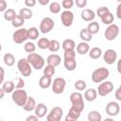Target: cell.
<instances>
[{"instance_id":"16","label":"cell","mask_w":121,"mask_h":121,"mask_svg":"<svg viewBox=\"0 0 121 121\" xmlns=\"http://www.w3.org/2000/svg\"><path fill=\"white\" fill-rule=\"evenodd\" d=\"M81 19L85 22H92L94 21L95 17V13L94 10L90 9H84L82 11H81Z\"/></svg>"},{"instance_id":"17","label":"cell","mask_w":121,"mask_h":121,"mask_svg":"<svg viewBox=\"0 0 121 121\" xmlns=\"http://www.w3.org/2000/svg\"><path fill=\"white\" fill-rule=\"evenodd\" d=\"M80 112H78V110H76L74 107H71L69 109V112L65 117V121H76L79 118L80 116Z\"/></svg>"},{"instance_id":"34","label":"cell","mask_w":121,"mask_h":121,"mask_svg":"<svg viewBox=\"0 0 121 121\" xmlns=\"http://www.w3.org/2000/svg\"><path fill=\"white\" fill-rule=\"evenodd\" d=\"M25 24V19L23 18V17H21L20 15H16L14 18H13V20L11 21V25H12V26H14V27H21V26H23V25Z\"/></svg>"},{"instance_id":"9","label":"cell","mask_w":121,"mask_h":121,"mask_svg":"<svg viewBox=\"0 0 121 121\" xmlns=\"http://www.w3.org/2000/svg\"><path fill=\"white\" fill-rule=\"evenodd\" d=\"M54 26H55V22L53 21V19L50 17H44L40 23L39 29L43 34H45L50 32L54 28Z\"/></svg>"},{"instance_id":"44","label":"cell","mask_w":121,"mask_h":121,"mask_svg":"<svg viewBox=\"0 0 121 121\" xmlns=\"http://www.w3.org/2000/svg\"><path fill=\"white\" fill-rule=\"evenodd\" d=\"M108 11H110L109 8H107V7H99L97 9V10H96V15H98V17H101L103 14H105Z\"/></svg>"},{"instance_id":"3","label":"cell","mask_w":121,"mask_h":121,"mask_svg":"<svg viewBox=\"0 0 121 121\" xmlns=\"http://www.w3.org/2000/svg\"><path fill=\"white\" fill-rule=\"evenodd\" d=\"M27 97V93L24 89H16L15 91L13 90L11 94L12 101L19 107H23L25 105Z\"/></svg>"},{"instance_id":"29","label":"cell","mask_w":121,"mask_h":121,"mask_svg":"<svg viewBox=\"0 0 121 121\" xmlns=\"http://www.w3.org/2000/svg\"><path fill=\"white\" fill-rule=\"evenodd\" d=\"M3 60H4V63L9 67L13 66L15 63V58L11 53H6L3 57Z\"/></svg>"},{"instance_id":"20","label":"cell","mask_w":121,"mask_h":121,"mask_svg":"<svg viewBox=\"0 0 121 121\" xmlns=\"http://www.w3.org/2000/svg\"><path fill=\"white\" fill-rule=\"evenodd\" d=\"M96 96H97V92L95 89L94 88H90V89H87L85 92H84V98L87 100V101H94L96 99Z\"/></svg>"},{"instance_id":"5","label":"cell","mask_w":121,"mask_h":121,"mask_svg":"<svg viewBox=\"0 0 121 121\" xmlns=\"http://www.w3.org/2000/svg\"><path fill=\"white\" fill-rule=\"evenodd\" d=\"M17 68L23 77H29L32 73V68L26 59H20L17 62Z\"/></svg>"},{"instance_id":"40","label":"cell","mask_w":121,"mask_h":121,"mask_svg":"<svg viewBox=\"0 0 121 121\" xmlns=\"http://www.w3.org/2000/svg\"><path fill=\"white\" fill-rule=\"evenodd\" d=\"M24 49L26 53H32V52H35L36 50V45L32 43V42H26L24 45Z\"/></svg>"},{"instance_id":"32","label":"cell","mask_w":121,"mask_h":121,"mask_svg":"<svg viewBox=\"0 0 121 121\" xmlns=\"http://www.w3.org/2000/svg\"><path fill=\"white\" fill-rule=\"evenodd\" d=\"M19 15L23 17L25 20H28L32 17V10L28 8H23L19 11Z\"/></svg>"},{"instance_id":"13","label":"cell","mask_w":121,"mask_h":121,"mask_svg":"<svg viewBox=\"0 0 121 121\" xmlns=\"http://www.w3.org/2000/svg\"><path fill=\"white\" fill-rule=\"evenodd\" d=\"M105 111H106V113L108 115H110V116H115L120 112V106H119V104L117 102L111 101V102H109L106 105Z\"/></svg>"},{"instance_id":"38","label":"cell","mask_w":121,"mask_h":121,"mask_svg":"<svg viewBox=\"0 0 121 121\" xmlns=\"http://www.w3.org/2000/svg\"><path fill=\"white\" fill-rule=\"evenodd\" d=\"M60 3H58V2H53V3H51L50 4V6H49V11L51 12V13H53V14H58V13H60Z\"/></svg>"},{"instance_id":"47","label":"cell","mask_w":121,"mask_h":121,"mask_svg":"<svg viewBox=\"0 0 121 121\" xmlns=\"http://www.w3.org/2000/svg\"><path fill=\"white\" fill-rule=\"evenodd\" d=\"M36 0H25V5L27 8H33L36 5Z\"/></svg>"},{"instance_id":"45","label":"cell","mask_w":121,"mask_h":121,"mask_svg":"<svg viewBox=\"0 0 121 121\" xmlns=\"http://www.w3.org/2000/svg\"><path fill=\"white\" fill-rule=\"evenodd\" d=\"M74 4H76V6L78 8L83 9V8H85L87 6V0H75Z\"/></svg>"},{"instance_id":"1","label":"cell","mask_w":121,"mask_h":121,"mask_svg":"<svg viewBox=\"0 0 121 121\" xmlns=\"http://www.w3.org/2000/svg\"><path fill=\"white\" fill-rule=\"evenodd\" d=\"M26 60L29 62V64L31 65V67L36 70H40V69L43 68V66H44V59L37 53H34V52L28 53Z\"/></svg>"},{"instance_id":"36","label":"cell","mask_w":121,"mask_h":121,"mask_svg":"<svg viewBox=\"0 0 121 121\" xmlns=\"http://www.w3.org/2000/svg\"><path fill=\"white\" fill-rule=\"evenodd\" d=\"M60 44L59 41H57V40H51L50 43H49L48 49H49L50 52L55 53V52H58V51H59V49H60Z\"/></svg>"},{"instance_id":"50","label":"cell","mask_w":121,"mask_h":121,"mask_svg":"<svg viewBox=\"0 0 121 121\" xmlns=\"http://www.w3.org/2000/svg\"><path fill=\"white\" fill-rule=\"evenodd\" d=\"M114 96H115V98H116L118 101L121 100V87H118V88H117V90L115 91Z\"/></svg>"},{"instance_id":"10","label":"cell","mask_w":121,"mask_h":121,"mask_svg":"<svg viewBox=\"0 0 121 121\" xmlns=\"http://www.w3.org/2000/svg\"><path fill=\"white\" fill-rule=\"evenodd\" d=\"M113 91V83L112 81H102L98 85L97 93L100 96H106Z\"/></svg>"},{"instance_id":"42","label":"cell","mask_w":121,"mask_h":121,"mask_svg":"<svg viewBox=\"0 0 121 121\" xmlns=\"http://www.w3.org/2000/svg\"><path fill=\"white\" fill-rule=\"evenodd\" d=\"M74 6V0H62L61 1V7L64 9H70Z\"/></svg>"},{"instance_id":"55","label":"cell","mask_w":121,"mask_h":121,"mask_svg":"<svg viewBox=\"0 0 121 121\" xmlns=\"http://www.w3.org/2000/svg\"><path fill=\"white\" fill-rule=\"evenodd\" d=\"M2 50V45H1V43H0V51Z\"/></svg>"},{"instance_id":"23","label":"cell","mask_w":121,"mask_h":121,"mask_svg":"<svg viewBox=\"0 0 121 121\" xmlns=\"http://www.w3.org/2000/svg\"><path fill=\"white\" fill-rule=\"evenodd\" d=\"M2 89L5 92V94H9L12 93L13 90L15 89V83L12 80H6L3 82L2 85Z\"/></svg>"},{"instance_id":"43","label":"cell","mask_w":121,"mask_h":121,"mask_svg":"<svg viewBox=\"0 0 121 121\" xmlns=\"http://www.w3.org/2000/svg\"><path fill=\"white\" fill-rule=\"evenodd\" d=\"M64 59H76V51L75 50H67L64 51Z\"/></svg>"},{"instance_id":"12","label":"cell","mask_w":121,"mask_h":121,"mask_svg":"<svg viewBox=\"0 0 121 121\" xmlns=\"http://www.w3.org/2000/svg\"><path fill=\"white\" fill-rule=\"evenodd\" d=\"M63 111L60 107H54L50 112L46 115V120L47 121H60L62 117Z\"/></svg>"},{"instance_id":"28","label":"cell","mask_w":121,"mask_h":121,"mask_svg":"<svg viewBox=\"0 0 121 121\" xmlns=\"http://www.w3.org/2000/svg\"><path fill=\"white\" fill-rule=\"evenodd\" d=\"M99 28H100V26H99L98 23L95 22V21H92L91 23H89L88 26H87V27H86V29H87L92 35L96 34V33L99 31Z\"/></svg>"},{"instance_id":"25","label":"cell","mask_w":121,"mask_h":121,"mask_svg":"<svg viewBox=\"0 0 121 121\" xmlns=\"http://www.w3.org/2000/svg\"><path fill=\"white\" fill-rule=\"evenodd\" d=\"M61 46H62V49L64 51H67V50H75L76 43H75L74 40H72V39H65L62 42Z\"/></svg>"},{"instance_id":"41","label":"cell","mask_w":121,"mask_h":121,"mask_svg":"<svg viewBox=\"0 0 121 121\" xmlns=\"http://www.w3.org/2000/svg\"><path fill=\"white\" fill-rule=\"evenodd\" d=\"M75 89L78 91H84L86 89V82L82 79H78L75 82Z\"/></svg>"},{"instance_id":"11","label":"cell","mask_w":121,"mask_h":121,"mask_svg":"<svg viewBox=\"0 0 121 121\" xmlns=\"http://www.w3.org/2000/svg\"><path fill=\"white\" fill-rule=\"evenodd\" d=\"M60 21L64 26L66 27L71 26L74 21V13L69 9H65L60 13Z\"/></svg>"},{"instance_id":"8","label":"cell","mask_w":121,"mask_h":121,"mask_svg":"<svg viewBox=\"0 0 121 121\" xmlns=\"http://www.w3.org/2000/svg\"><path fill=\"white\" fill-rule=\"evenodd\" d=\"M52 85V91L56 95L62 94L64 92L65 86H66V81L63 78H56L53 82L51 83Z\"/></svg>"},{"instance_id":"37","label":"cell","mask_w":121,"mask_h":121,"mask_svg":"<svg viewBox=\"0 0 121 121\" xmlns=\"http://www.w3.org/2000/svg\"><path fill=\"white\" fill-rule=\"evenodd\" d=\"M49 43H50V40H48L47 38H41L39 41H38V47L40 49H48V46H49Z\"/></svg>"},{"instance_id":"7","label":"cell","mask_w":121,"mask_h":121,"mask_svg":"<svg viewBox=\"0 0 121 121\" xmlns=\"http://www.w3.org/2000/svg\"><path fill=\"white\" fill-rule=\"evenodd\" d=\"M105 38L108 41H113L117 38V36L119 35V26L115 24H111L108 26V27L105 30Z\"/></svg>"},{"instance_id":"51","label":"cell","mask_w":121,"mask_h":121,"mask_svg":"<svg viewBox=\"0 0 121 121\" xmlns=\"http://www.w3.org/2000/svg\"><path fill=\"white\" fill-rule=\"evenodd\" d=\"M38 119H39V117L37 116V115H29V116H27L26 117V121H38Z\"/></svg>"},{"instance_id":"53","label":"cell","mask_w":121,"mask_h":121,"mask_svg":"<svg viewBox=\"0 0 121 121\" xmlns=\"http://www.w3.org/2000/svg\"><path fill=\"white\" fill-rule=\"evenodd\" d=\"M36 1H38V3L42 6H45L49 3V0H36Z\"/></svg>"},{"instance_id":"48","label":"cell","mask_w":121,"mask_h":121,"mask_svg":"<svg viewBox=\"0 0 121 121\" xmlns=\"http://www.w3.org/2000/svg\"><path fill=\"white\" fill-rule=\"evenodd\" d=\"M8 4L6 2V0H0V12H3L7 9Z\"/></svg>"},{"instance_id":"27","label":"cell","mask_w":121,"mask_h":121,"mask_svg":"<svg viewBox=\"0 0 121 121\" xmlns=\"http://www.w3.org/2000/svg\"><path fill=\"white\" fill-rule=\"evenodd\" d=\"M100 19H101V22L104 24V25H111V24H112L113 23V19H114V17H113V14L111 12V11H108V12H106L105 14H103L101 17H100Z\"/></svg>"},{"instance_id":"6","label":"cell","mask_w":121,"mask_h":121,"mask_svg":"<svg viewBox=\"0 0 121 121\" xmlns=\"http://www.w3.org/2000/svg\"><path fill=\"white\" fill-rule=\"evenodd\" d=\"M28 39V35H27V29L26 28H22L19 27V29L15 30L12 34V40L15 43H25L26 40Z\"/></svg>"},{"instance_id":"2","label":"cell","mask_w":121,"mask_h":121,"mask_svg":"<svg viewBox=\"0 0 121 121\" xmlns=\"http://www.w3.org/2000/svg\"><path fill=\"white\" fill-rule=\"evenodd\" d=\"M110 76V71L108 68L106 67H99L96 68L95 70L93 71L92 73V80L95 83H100L102 81H104L107 78H109Z\"/></svg>"},{"instance_id":"35","label":"cell","mask_w":121,"mask_h":121,"mask_svg":"<svg viewBox=\"0 0 121 121\" xmlns=\"http://www.w3.org/2000/svg\"><path fill=\"white\" fill-rule=\"evenodd\" d=\"M27 35H28V39H30L32 41L38 39V37H39V30H38V28L34 27V26L28 28L27 29Z\"/></svg>"},{"instance_id":"22","label":"cell","mask_w":121,"mask_h":121,"mask_svg":"<svg viewBox=\"0 0 121 121\" xmlns=\"http://www.w3.org/2000/svg\"><path fill=\"white\" fill-rule=\"evenodd\" d=\"M63 64H64V67L67 71H74L77 68L76 59H64Z\"/></svg>"},{"instance_id":"26","label":"cell","mask_w":121,"mask_h":121,"mask_svg":"<svg viewBox=\"0 0 121 121\" xmlns=\"http://www.w3.org/2000/svg\"><path fill=\"white\" fill-rule=\"evenodd\" d=\"M89 57L93 60H96V59H99L102 55V50L100 47H93L89 50Z\"/></svg>"},{"instance_id":"54","label":"cell","mask_w":121,"mask_h":121,"mask_svg":"<svg viewBox=\"0 0 121 121\" xmlns=\"http://www.w3.org/2000/svg\"><path fill=\"white\" fill-rule=\"evenodd\" d=\"M4 95H5V92L3 91V89H2V88H0V100L4 97Z\"/></svg>"},{"instance_id":"15","label":"cell","mask_w":121,"mask_h":121,"mask_svg":"<svg viewBox=\"0 0 121 121\" xmlns=\"http://www.w3.org/2000/svg\"><path fill=\"white\" fill-rule=\"evenodd\" d=\"M47 113V107L43 103L36 104V107L34 109V114L37 115L39 118H43Z\"/></svg>"},{"instance_id":"14","label":"cell","mask_w":121,"mask_h":121,"mask_svg":"<svg viewBox=\"0 0 121 121\" xmlns=\"http://www.w3.org/2000/svg\"><path fill=\"white\" fill-rule=\"evenodd\" d=\"M117 60V53L113 49H107L103 54V60L107 64H113Z\"/></svg>"},{"instance_id":"19","label":"cell","mask_w":121,"mask_h":121,"mask_svg":"<svg viewBox=\"0 0 121 121\" xmlns=\"http://www.w3.org/2000/svg\"><path fill=\"white\" fill-rule=\"evenodd\" d=\"M51 83H52L51 77H48V76H45V75L41 77L40 79H39V86L42 89H48L51 86Z\"/></svg>"},{"instance_id":"4","label":"cell","mask_w":121,"mask_h":121,"mask_svg":"<svg viewBox=\"0 0 121 121\" xmlns=\"http://www.w3.org/2000/svg\"><path fill=\"white\" fill-rule=\"evenodd\" d=\"M70 101L72 103V107H74L78 112H82L84 110V101L83 96L79 92H74L70 95Z\"/></svg>"},{"instance_id":"24","label":"cell","mask_w":121,"mask_h":121,"mask_svg":"<svg viewBox=\"0 0 121 121\" xmlns=\"http://www.w3.org/2000/svg\"><path fill=\"white\" fill-rule=\"evenodd\" d=\"M90 46L86 42H81L77 45V52L79 55H85L89 52Z\"/></svg>"},{"instance_id":"52","label":"cell","mask_w":121,"mask_h":121,"mask_svg":"<svg viewBox=\"0 0 121 121\" xmlns=\"http://www.w3.org/2000/svg\"><path fill=\"white\" fill-rule=\"evenodd\" d=\"M120 9H121V4L119 3L117 8H116V15H117V18L118 19H121V12H120Z\"/></svg>"},{"instance_id":"46","label":"cell","mask_w":121,"mask_h":121,"mask_svg":"<svg viewBox=\"0 0 121 121\" xmlns=\"http://www.w3.org/2000/svg\"><path fill=\"white\" fill-rule=\"evenodd\" d=\"M25 86V81L23 80L22 78H17V83L15 84V89H23Z\"/></svg>"},{"instance_id":"39","label":"cell","mask_w":121,"mask_h":121,"mask_svg":"<svg viewBox=\"0 0 121 121\" xmlns=\"http://www.w3.org/2000/svg\"><path fill=\"white\" fill-rule=\"evenodd\" d=\"M55 73H56V69H55V67L52 66V65L47 64V65L43 68V75H45V76H48V77H51V78H52V76H54Z\"/></svg>"},{"instance_id":"21","label":"cell","mask_w":121,"mask_h":121,"mask_svg":"<svg viewBox=\"0 0 121 121\" xmlns=\"http://www.w3.org/2000/svg\"><path fill=\"white\" fill-rule=\"evenodd\" d=\"M35 107H36V101H35V99L32 96H28L27 99H26V103H25V105L23 106V109L26 112H32V111H34Z\"/></svg>"},{"instance_id":"30","label":"cell","mask_w":121,"mask_h":121,"mask_svg":"<svg viewBox=\"0 0 121 121\" xmlns=\"http://www.w3.org/2000/svg\"><path fill=\"white\" fill-rule=\"evenodd\" d=\"M79 37H80V39H81L83 42H86V43L92 41V39H93V35H92L86 28H82V29L80 30V32H79Z\"/></svg>"},{"instance_id":"49","label":"cell","mask_w":121,"mask_h":121,"mask_svg":"<svg viewBox=\"0 0 121 121\" xmlns=\"http://www.w3.org/2000/svg\"><path fill=\"white\" fill-rule=\"evenodd\" d=\"M4 78H5V70H4L3 67L0 66V85L3 84Z\"/></svg>"},{"instance_id":"18","label":"cell","mask_w":121,"mask_h":121,"mask_svg":"<svg viewBox=\"0 0 121 121\" xmlns=\"http://www.w3.org/2000/svg\"><path fill=\"white\" fill-rule=\"evenodd\" d=\"M60 61H61L60 57L58 54H51V55H49V56L47 57V59H46L47 64L52 65V66H54V67L59 66V65L60 64Z\"/></svg>"},{"instance_id":"56","label":"cell","mask_w":121,"mask_h":121,"mask_svg":"<svg viewBox=\"0 0 121 121\" xmlns=\"http://www.w3.org/2000/svg\"><path fill=\"white\" fill-rule=\"evenodd\" d=\"M117 2H119V3H120V2H121V0H117Z\"/></svg>"},{"instance_id":"31","label":"cell","mask_w":121,"mask_h":121,"mask_svg":"<svg viewBox=\"0 0 121 121\" xmlns=\"http://www.w3.org/2000/svg\"><path fill=\"white\" fill-rule=\"evenodd\" d=\"M88 120L89 121H101L102 116L99 112L97 111H91L88 113Z\"/></svg>"},{"instance_id":"33","label":"cell","mask_w":121,"mask_h":121,"mask_svg":"<svg viewBox=\"0 0 121 121\" xmlns=\"http://www.w3.org/2000/svg\"><path fill=\"white\" fill-rule=\"evenodd\" d=\"M17 14H16V12H15V10L14 9H6L5 11H4V19L6 20V21H12L13 20V18L16 16Z\"/></svg>"}]
</instances>
